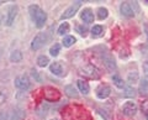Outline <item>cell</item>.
<instances>
[{
  "label": "cell",
  "mask_w": 148,
  "mask_h": 120,
  "mask_svg": "<svg viewBox=\"0 0 148 120\" xmlns=\"http://www.w3.org/2000/svg\"><path fill=\"white\" fill-rule=\"evenodd\" d=\"M29 11H30V16L31 19L35 21L36 26L41 29V27L45 26V22L47 21V15H46V12L41 9L40 6L37 5H31L29 8Z\"/></svg>",
  "instance_id": "cell-1"
},
{
  "label": "cell",
  "mask_w": 148,
  "mask_h": 120,
  "mask_svg": "<svg viewBox=\"0 0 148 120\" xmlns=\"http://www.w3.org/2000/svg\"><path fill=\"white\" fill-rule=\"evenodd\" d=\"M48 41V36L47 34H38V35H36L35 36V39L32 40V42H31V48L32 50H40L41 47H43V46L46 45V42Z\"/></svg>",
  "instance_id": "cell-2"
},
{
  "label": "cell",
  "mask_w": 148,
  "mask_h": 120,
  "mask_svg": "<svg viewBox=\"0 0 148 120\" xmlns=\"http://www.w3.org/2000/svg\"><path fill=\"white\" fill-rule=\"evenodd\" d=\"M15 87L21 90H27L30 89L31 87V82L29 79V77L25 76V74H21L15 78Z\"/></svg>",
  "instance_id": "cell-3"
},
{
  "label": "cell",
  "mask_w": 148,
  "mask_h": 120,
  "mask_svg": "<svg viewBox=\"0 0 148 120\" xmlns=\"http://www.w3.org/2000/svg\"><path fill=\"white\" fill-rule=\"evenodd\" d=\"M17 11H18V9H17L16 5H11L10 8L8 9V12L5 15V25L6 26H11L12 25V22L15 21V19H16Z\"/></svg>",
  "instance_id": "cell-4"
},
{
  "label": "cell",
  "mask_w": 148,
  "mask_h": 120,
  "mask_svg": "<svg viewBox=\"0 0 148 120\" xmlns=\"http://www.w3.org/2000/svg\"><path fill=\"white\" fill-rule=\"evenodd\" d=\"M80 74L85 76V77H89V78H95V79H96V78H99L100 73H99V71L96 70L94 66L89 64V66H85V67L82 68V70H80Z\"/></svg>",
  "instance_id": "cell-5"
},
{
  "label": "cell",
  "mask_w": 148,
  "mask_h": 120,
  "mask_svg": "<svg viewBox=\"0 0 148 120\" xmlns=\"http://www.w3.org/2000/svg\"><path fill=\"white\" fill-rule=\"evenodd\" d=\"M80 1H75L73 4V5H71L66 11H64V14L61 16V20H66V19H69V17H73L74 15L77 14V11L79 10V8H80Z\"/></svg>",
  "instance_id": "cell-6"
},
{
  "label": "cell",
  "mask_w": 148,
  "mask_h": 120,
  "mask_svg": "<svg viewBox=\"0 0 148 120\" xmlns=\"http://www.w3.org/2000/svg\"><path fill=\"white\" fill-rule=\"evenodd\" d=\"M122 113L126 115V117H133L137 113V105L133 101H127V103L123 104L122 107Z\"/></svg>",
  "instance_id": "cell-7"
},
{
  "label": "cell",
  "mask_w": 148,
  "mask_h": 120,
  "mask_svg": "<svg viewBox=\"0 0 148 120\" xmlns=\"http://www.w3.org/2000/svg\"><path fill=\"white\" fill-rule=\"evenodd\" d=\"M59 97H61V93H59L57 89H54V88H46L45 89V98L49 101L58 100Z\"/></svg>",
  "instance_id": "cell-8"
},
{
  "label": "cell",
  "mask_w": 148,
  "mask_h": 120,
  "mask_svg": "<svg viewBox=\"0 0 148 120\" xmlns=\"http://www.w3.org/2000/svg\"><path fill=\"white\" fill-rule=\"evenodd\" d=\"M120 11H121L122 15L126 16V17H133L135 16L133 9L131 8V5H130V3H126V1L121 3V5H120Z\"/></svg>",
  "instance_id": "cell-9"
},
{
  "label": "cell",
  "mask_w": 148,
  "mask_h": 120,
  "mask_svg": "<svg viewBox=\"0 0 148 120\" xmlns=\"http://www.w3.org/2000/svg\"><path fill=\"white\" fill-rule=\"evenodd\" d=\"M110 93H111V88L109 86H101L98 88V90H96V97H98L99 99H105L110 95Z\"/></svg>",
  "instance_id": "cell-10"
},
{
  "label": "cell",
  "mask_w": 148,
  "mask_h": 120,
  "mask_svg": "<svg viewBox=\"0 0 148 120\" xmlns=\"http://www.w3.org/2000/svg\"><path fill=\"white\" fill-rule=\"evenodd\" d=\"M104 63H105V67L108 68L110 72L116 70V62H115V59L111 54H106V56L104 57Z\"/></svg>",
  "instance_id": "cell-11"
},
{
  "label": "cell",
  "mask_w": 148,
  "mask_h": 120,
  "mask_svg": "<svg viewBox=\"0 0 148 120\" xmlns=\"http://www.w3.org/2000/svg\"><path fill=\"white\" fill-rule=\"evenodd\" d=\"M80 17H82L83 21L86 22V24H91V22L94 21V14H92V11L90 9H84L80 14Z\"/></svg>",
  "instance_id": "cell-12"
},
{
  "label": "cell",
  "mask_w": 148,
  "mask_h": 120,
  "mask_svg": "<svg viewBox=\"0 0 148 120\" xmlns=\"http://www.w3.org/2000/svg\"><path fill=\"white\" fill-rule=\"evenodd\" d=\"M49 70L54 76H57V77H62L63 76V68H62V66H61V63L59 62L52 63L49 66Z\"/></svg>",
  "instance_id": "cell-13"
},
{
  "label": "cell",
  "mask_w": 148,
  "mask_h": 120,
  "mask_svg": "<svg viewBox=\"0 0 148 120\" xmlns=\"http://www.w3.org/2000/svg\"><path fill=\"white\" fill-rule=\"evenodd\" d=\"M25 118V110L21 108H15L11 115V120H24Z\"/></svg>",
  "instance_id": "cell-14"
},
{
  "label": "cell",
  "mask_w": 148,
  "mask_h": 120,
  "mask_svg": "<svg viewBox=\"0 0 148 120\" xmlns=\"http://www.w3.org/2000/svg\"><path fill=\"white\" fill-rule=\"evenodd\" d=\"M138 92H140L141 95H148V78L147 77L143 78V79H141Z\"/></svg>",
  "instance_id": "cell-15"
},
{
  "label": "cell",
  "mask_w": 148,
  "mask_h": 120,
  "mask_svg": "<svg viewBox=\"0 0 148 120\" xmlns=\"http://www.w3.org/2000/svg\"><path fill=\"white\" fill-rule=\"evenodd\" d=\"M64 93L68 97H71V98H78V97H79L77 89L74 88V86H66L64 87Z\"/></svg>",
  "instance_id": "cell-16"
},
{
  "label": "cell",
  "mask_w": 148,
  "mask_h": 120,
  "mask_svg": "<svg viewBox=\"0 0 148 120\" xmlns=\"http://www.w3.org/2000/svg\"><path fill=\"white\" fill-rule=\"evenodd\" d=\"M77 84H78V88H79L80 93H83V94H88V93H89L90 88H89V84H88L86 82L79 79V81L77 82Z\"/></svg>",
  "instance_id": "cell-17"
},
{
  "label": "cell",
  "mask_w": 148,
  "mask_h": 120,
  "mask_svg": "<svg viewBox=\"0 0 148 120\" xmlns=\"http://www.w3.org/2000/svg\"><path fill=\"white\" fill-rule=\"evenodd\" d=\"M22 59V53H21V51H18V50H15V51H12V52L10 53V61L11 62H20Z\"/></svg>",
  "instance_id": "cell-18"
},
{
  "label": "cell",
  "mask_w": 148,
  "mask_h": 120,
  "mask_svg": "<svg viewBox=\"0 0 148 120\" xmlns=\"http://www.w3.org/2000/svg\"><path fill=\"white\" fill-rule=\"evenodd\" d=\"M112 82H114V84L117 87V88H125V83H123V79L121 77H120L119 74H115L112 76Z\"/></svg>",
  "instance_id": "cell-19"
},
{
  "label": "cell",
  "mask_w": 148,
  "mask_h": 120,
  "mask_svg": "<svg viewBox=\"0 0 148 120\" xmlns=\"http://www.w3.org/2000/svg\"><path fill=\"white\" fill-rule=\"evenodd\" d=\"M69 29H71V26H69L68 22H63V24H61V26L58 27V35L63 36L64 34H68Z\"/></svg>",
  "instance_id": "cell-20"
},
{
  "label": "cell",
  "mask_w": 148,
  "mask_h": 120,
  "mask_svg": "<svg viewBox=\"0 0 148 120\" xmlns=\"http://www.w3.org/2000/svg\"><path fill=\"white\" fill-rule=\"evenodd\" d=\"M74 42H75V37H73V36H64V39L62 41L64 47H71Z\"/></svg>",
  "instance_id": "cell-21"
},
{
  "label": "cell",
  "mask_w": 148,
  "mask_h": 120,
  "mask_svg": "<svg viewBox=\"0 0 148 120\" xmlns=\"http://www.w3.org/2000/svg\"><path fill=\"white\" fill-rule=\"evenodd\" d=\"M127 81H128L130 84H135V83H137V82H138V73H137V72H131V73H128Z\"/></svg>",
  "instance_id": "cell-22"
},
{
  "label": "cell",
  "mask_w": 148,
  "mask_h": 120,
  "mask_svg": "<svg viewBox=\"0 0 148 120\" xmlns=\"http://www.w3.org/2000/svg\"><path fill=\"white\" fill-rule=\"evenodd\" d=\"M48 63H49V58L47 56H40L37 58V64H38L40 67H46Z\"/></svg>",
  "instance_id": "cell-23"
},
{
  "label": "cell",
  "mask_w": 148,
  "mask_h": 120,
  "mask_svg": "<svg viewBox=\"0 0 148 120\" xmlns=\"http://www.w3.org/2000/svg\"><path fill=\"white\" fill-rule=\"evenodd\" d=\"M125 97H127V98H133V97L136 95V92L133 89V87H125Z\"/></svg>",
  "instance_id": "cell-24"
},
{
  "label": "cell",
  "mask_w": 148,
  "mask_h": 120,
  "mask_svg": "<svg viewBox=\"0 0 148 120\" xmlns=\"http://www.w3.org/2000/svg\"><path fill=\"white\" fill-rule=\"evenodd\" d=\"M59 50H61V45H59V43H54L52 47L49 48V53L52 54L53 57H56V56H58V54H59Z\"/></svg>",
  "instance_id": "cell-25"
},
{
  "label": "cell",
  "mask_w": 148,
  "mask_h": 120,
  "mask_svg": "<svg viewBox=\"0 0 148 120\" xmlns=\"http://www.w3.org/2000/svg\"><path fill=\"white\" fill-rule=\"evenodd\" d=\"M109 15V11H108V9H105V8H99V10H98V17L100 20H104L106 19Z\"/></svg>",
  "instance_id": "cell-26"
},
{
  "label": "cell",
  "mask_w": 148,
  "mask_h": 120,
  "mask_svg": "<svg viewBox=\"0 0 148 120\" xmlns=\"http://www.w3.org/2000/svg\"><path fill=\"white\" fill-rule=\"evenodd\" d=\"M91 34H92V36H100L101 34H103V26L95 25V26L91 29Z\"/></svg>",
  "instance_id": "cell-27"
},
{
  "label": "cell",
  "mask_w": 148,
  "mask_h": 120,
  "mask_svg": "<svg viewBox=\"0 0 148 120\" xmlns=\"http://www.w3.org/2000/svg\"><path fill=\"white\" fill-rule=\"evenodd\" d=\"M32 77H34L37 82H41V77H40V74H38V72L37 71H32Z\"/></svg>",
  "instance_id": "cell-28"
},
{
  "label": "cell",
  "mask_w": 148,
  "mask_h": 120,
  "mask_svg": "<svg viewBox=\"0 0 148 120\" xmlns=\"http://www.w3.org/2000/svg\"><path fill=\"white\" fill-rule=\"evenodd\" d=\"M78 30H79L80 35H83V36H85V35H86V32H88V29H86V27H83V26L78 27Z\"/></svg>",
  "instance_id": "cell-29"
},
{
  "label": "cell",
  "mask_w": 148,
  "mask_h": 120,
  "mask_svg": "<svg viewBox=\"0 0 148 120\" xmlns=\"http://www.w3.org/2000/svg\"><path fill=\"white\" fill-rule=\"evenodd\" d=\"M0 120H9V117L5 112H0Z\"/></svg>",
  "instance_id": "cell-30"
},
{
  "label": "cell",
  "mask_w": 148,
  "mask_h": 120,
  "mask_svg": "<svg viewBox=\"0 0 148 120\" xmlns=\"http://www.w3.org/2000/svg\"><path fill=\"white\" fill-rule=\"evenodd\" d=\"M142 110L143 112H146V114H148V100L142 104Z\"/></svg>",
  "instance_id": "cell-31"
},
{
  "label": "cell",
  "mask_w": 148,
  "mask_h": 120,
  "mask_svg": "<svg viewBox=\"0 0 148 120\" xmlns=\"http://www.w3.org/2000/svg\"><path fill=\"white\" fill-rule=\"evenodd\" d=\"M143 71H145V72L147 73V74H148V61L143 63Z\"/></svg>",
  "instance_id": "cell-32"
},
{
  "label": "cell",
  "mask_w": 148,
  "mask_h": 120,
  "mask_svg": "<svg viewBox=\"0 0 148 120\" xmlns=\"http://www.w3.org/2000/svg\"><path fill=\"white\" fill-rule=\"evenodd\" d=\"M1 20H3V15H0V24H1Z\"/></svg>",
  "instance_id": "cell-33"
},
{
  "label": "cell",
  "mask_w": 148,
  "mask_h": 120,
  "mask_svg": "<svg viewBox=\"0 0 148 120\" xmlns=\"http://www.w3.org/2000/svg\"><path fill=\"white\" fill-rule=\"evenodd\" d=\"M147 117H148V114H147Z\"/></svg>",
  "instance_id": "cell-34"
}]
</instances>
